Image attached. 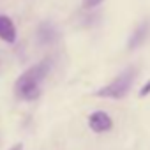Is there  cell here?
Here are the masks:
<instances>
[{
    "label": "cell",
    "instance_id": "cell-1",
    "mask_svg": "<svg viewBox=\"0 0 150 150\" xmlns=\"http://www.w3.org/2000/svg\"><path fill=\"white\" fill-rule=\"evenodd\" d=\"M48 71H50V62H48V60L39 62V64H35L34 67L27 69L21 76L16 80V85H14L16 94H18L20 97H23L25 101H34V99H37L39 94H41L39 85H41V81L46 78Z\"/></svg>",
    "mask_w": 150,
    "mask_h": 150
},
{
    "label": "cell",
    "instance_id": "cell-2",
    "mask_svg": "<svg viewBox=\"0 0 150 150\" xmlns=\"http://www.w3.org/2000/svg\"><path fill=\"white\" fill-rule=\"evenodd\" d=\"M134 78H136V69H134V67H129V69H125L124 72H120L111 83H108L106 87H103L101 90H97L96 94H97L99 97L122 99V97H125L127 92L131 90Z\"/></svg>",
    "mask_w": 150,
    "mask_h": 150
},
{
    "label": "cell",
    "instance_id": "cell-3",
    "mask_svg": "<svg viewBox=\"0 0 150 150\" xmlns=\"http://www.w3.org/2000/svg\"><path fill=\"white\" fill-rule=\"evenodd\" d=\"M88 125L94 132H106L113 127V120L104 111H94L88 117Z\"/></svg>",
    "mask_w": 150,
    "mask_h": 150
},
{
    "label": "cell",
    "instance_id": "cell-4",
    "mask_svg": "<svg viewBox=\"0 0 150 150\" xmlns=\"http://www.w3.org/2000/svg\"><path fill=\"white\" fill-rule=\"evenodd\" d=\"M0 39L9 44L16 42V27L13 20L6 14H0Z\"/></svg>",
    "mask_w": 150,
    "mask_h": 150
},
{
    "label": "cell",
    "instance_id": "cell-5",
    "mask_svg": "<svg viewBox=\"0 0 150 150\" xmlns=\"http://www.w3.org/2000/svg\"><path fill=\"white\" fill-rule=\"evenodd\" d=\"M148 30H150V23H148V21H143V23L134 30V34L131 35V39H129V50H136L138 46H141L143 41H145L146 35H148Z\"/></svg>",
    "mask_w": 150,
    "mask_h": 150
},
{
    "label": "cell",
    "instance_id": "cell-6",
    "mask_svg": "<svg viewBox=\"0 0 150 150\" xmlns=\"http://www.w3.org/2000/svg\"><path fill=\"white\" fill-rule=\"evenodd\" d=\"M37 37H39V41H41L42 44H50V42H53V41L57 39V30H55V27H53L51 23L44 21V23H41L39 28H37Z\"/></svg>",
    "mask_w": 150,
    "mask_h": 150
},
{
    "label": "cell",
    "instance_id": "cell-7",
    "mask_svg": "<svg viewBox=\"0 0 150 150\" xmlns=\"http://www.w3.org/2000/svg\"><path fill=\"white\" fill-rule=\"evenodd\" d=\"M103 0H83V7L85 9H92V7H97Z\"/></svg>",
    "mask_w": 150,
    "mask_h": 150
},
{
    "label": "cell",
    "instance_id": "cell-8",
    "mask_svg": "<svg viewBox=\"0 0 150 150\" xmlns=\"http://www.w3.org/2000/svg\"><path fill=\"white\" fill-rule=\"evenodd\" d=\"M148 94H150V80H148V81L145 83V87L139 90V96H141V97H145V96H148Z\"/></svg>",
    "mask_w": 150,
    "mask_h": 150
},
{
    "label": "cell",
    "instance_id": "cell-9",
    "mask_svg": "<svg viewBox=\"0 0 150 150\" xmlns=\"http://www.w3.org/2000/svg\"><path fill=\"white\" fill-rule=\"evenodd\" d=\"M11 150H23V145H21V143H16V145H14Z\"/></svg>",
    "mask_w": 150,
    "mask_h": 150
}]
</instances>
